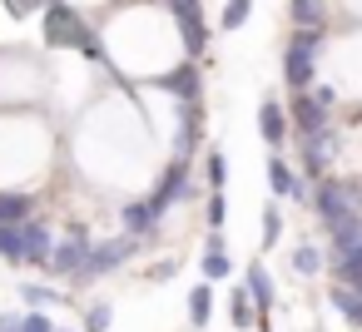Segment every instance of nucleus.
<instances>
[{
    "label": "nucleus",
    "instance_id": "5701e85b",
    "mask_svg": "<svg viewBox=\"0 0 362 332\" xmlns=\"http://www.w3.org/2000/svg\"><path fill=\"white\" fill-rule=\"evenodd\" d=\"M293 25H327V11H322V0H293Z\"/></svg>",
    "mask_w": 362,
    "mask_h": 332
},
{
    "label": "nucleus",
    "instance_id": "72a5a7b5",
    "mask_svg": "<svg viewBox=\"0 0 362 332\" xmlns=\"http://www.w3.org/2000/svg\"><path fill=\"white\" fill-rule=\"evenodd\" d=\"M149 278H154V283H164V278H174V258H169V263H154V268H149Z\"/></svg>",
    "mask_w": 362,
    "mask_h": 332
},
{
    "label": "nucleus",
    "instance_id": "f3484780",
    "mask_svg": "<svg viewBox=\"0 0 362 332\" xmlns=\"http://www.w3.org/2000/svg\"><path fill=\"white\" fill-rule=\"evenodd\" d=\"M327 297H332V307H337L352 327H362V292H352L347 283H332V292H327Z\"/></svg>",
    "mask_w": 362,
    "mask_h": 332
},
{
    "label": "nucleus",
    "instance_id": "cd10ccee",
    "mask_svg": "<svg viewBox=\"0 0 362 332\" xmlns=\"http://www.w3.org/2000/svg\"><path fill=\"white\" fill-rule=\"evenodd\" d=\"M21 292H25V302H30V307H45V302L55 307V302H60V292H50V287H40V283H25Z\"/></svg>",
    "mask_w": 362,
    "mask_h": 332
},
{
    "label": "nucleus",
    "instance_id": "473e14b6",
    "mask_svg": "<svg viewBox=\"0 0 362 332\" xmlns=\"http://www.w3.org/2000/svg\"><path fill=\"white\" fill-rule=\"evenodd\" d=\"M35 6H45V0H6V11H11V16H30Z\"/></svg>",
    "mask_w": 362,
    "mask_h": 332
},
{
    "label": "nucleus",
    "instance_id": "0eeeda50",
    "mask_svg": "<svg viewBox=\"0 0 362 332\" xmlns=\"http://www.w3.org/2000/svg\"><path fill=\"white\" fill-rule=\"evenodd\" d=\"M85 253H90V238L75 228V238H65V243H55V248H50L45 268H50L55 278H75V273H80V263H85Z\"/></svg>",
    "mask_w": 362,
    "mask_h": 332
},
{
    "label": "nucleus",
    "instance_id": "ddd939ff",
    "mask_svg": "<svg viewBox=\"0 0 362 332\" xmlns=\"http://www.w3.org/2000/svg\"><path fill=\"white\" fill-rule=\"evenodd\" d=\"M21 238H25V263H40L45 268V258H50V228L35 223V218H25L21 223Z\"/></svg>",
    "mask_w": 362,
    "mask_h": 332
},
{
    "label": "nucleus",
    "instance_id": "393cba45",
    "mask_svg": "<svg viewBox=\"0 0 362 332\" xmlns=\"http://www.w3.org/2000/svg\"><path fill=\"white\" fill-rule=\"evenodd\" d=\"M283 238V213H278V203H268L263 208V248H273Z\"/></svg>",
    "mask_w": 362,
    "mask_h": 332
},
{
    "label": "nucleus",
    "instance_id": "6ab92c4d",
    "mask_svg": "<svg viewBox=\"0 0 362 332\" xmlns=\"http://www.w3.org/2000/svg\"><path fill=\"white\" fill-rule=\"evenodd\" d=\"M0 258H6V263H25V238H21V223H0Z\"/></svg>",
    "mask_w": 362,
    "mask_h": 332
},
{
    "label": "nucleus",
    "instance_id": "c756f323",
    "mask_svg": "<svg viewBox=\"0 0 362 332\" xmlns=\"http://www.w3.org/2000/svg\"><path fill=\"white\" fill-rule=\"evenodd\" d=\"M223 213H228V198H223V189H214L209 194V228H223Z\"/></svg>",
    "mask_w": 362,
    "mask_h": 332
},
{
    "label": "nucleus",
    "instance_id": "4c0bfd02",
    "mask_svg": "<svg viewBox=\"0 0 362 332\" xmlns=\"http://www.w3.org/2000/svg\"><path fill=\"white\" fill-rule=\"evenodd\" d=\"M55 332H60V327H55Z\"/></svg>",
    "mask_w": 362,
    "mask_h": 332
},
{
    "label": "nucleus",
    "instance_id": "bb28decb",
    "mask_svg": "<svg viewBox=\"0 0 362 332\" xmlns=\"http://www.w3.org/2000/svg\"><path fill=\"white\" fill-rule=\"evenodd\" d=\"M248 11H253V0H228L223 6V30H238L248 20Z\"/></svg>",
    "mask_w": 362,
    "mask_h": 332
},
{
    "label": "nucleus",
    "instance_id": "9d476101",
    "mask_svg": "<svg viewBox=\"0 0 362 332\" xmlns=\"http://www.w3.org/2000/svg\"><path fill=\"white\" fill-rule=\"evenodd\" d=\"M199 85H204V80H199V65H194V60H189V65H174V70L159 80V90L174 95V100H199Z\"/></svg>",
    "mask_w": 362,
    "mask_h": 332
},
{
    "label": "nucleus",
    "instance_id": "f257e3e1",
    "mask_svg": "<svg viewBox=\"0 0 362 332\" xmlns=\"http://www.w3.org/2000/svg\"><path fill=\"white\" fill-rule=\"evenodd\" d=\"M317 55H322V25H298V30L288 35V50H283V80H288L293 95L313 85Z\"/></svg>",
    "mask_w": 362,
    "mask_h": 332
},
{
    "label": "nucleus",
    "instance_id": "1a4fd4ad",
    "mask_svg": "<svg viewBox=\"0 0 362 332\" xmlns=\"http://www.w3.org/2000/svg\"><path fill=\"white\" fill-rule=\"evenodd\" d=\"M293 124H298V134L327 129V105H322L317 95H303V90H298V100H293Z\"/></svg>",
    "mask_w": 362,
    "mask_h": 332
},
{
    "label": "nucleus",
    "instance_id": "c9c22d12",
    "mask_svg": "<svg viewBox=\"0 0 362 332\" xmlns=\"http://www.w3.org/2000/svg\"><path fill=\"white\" fill-rule=\"evenodd\" d=\"M0 332H21V317H0Z\"/></svg>",
    "mask_w": 362,
    "mask_h": 332
},
{
    "label": "nucleus",
    "instance_id": "39448f33",
    "mask_svg": "<svg viewBox=\"0 0 362 332\" xmlns=\"http://www.w3.org/2000/svg\"><path fill=\"white\" fill-rule=\"evenodd\" d=\"M179 198H189V159H184V154L169 159V169H164V179H159V189H154V198H149L154 218H164Z\"/></svg>",
    "mask_w": 362,
    "mask_h": 332
},
{
    "label": "nucleus",
    "instance_id": "e433bc0d",
    "mask_svg": "<svg viewBox=\"0 0 362 332\" xmlns=\"http://www.w3.org/2000/svg\"><path fill=\"white\" fill-rule=\"evenodd\" d=\"M154 6H179V0H154Z\"/></svg>",
    "mask_w": 362,
    "mask_h": 332
},
{
    "label": "nucleus",
    "instance_id": "c85d7f7f",
    "mask_svg": "<svg viewBox=\"0 0 362 332\" xmlns=\"http://www.w3.org/2000/svg\"><path fill=\"white\" fill-rule=\"evenodd\" d=\"M110 317H115V312H110V302H95V307L85 312V332H105V327H110Z\"/></svg>",
    "mask_w": 362,
    "mask_h": 332
},
{
    "label": "nucleus",
    "instance_id": "20e7f679",
    "mask_svg": "<svg viewBox=\"0 0 362 332\" xmlns=\"http://www.w3.org/2000/svg\"><path fill=\"white\" fill-rule=\"evenodd\" d=\"M50 16H45V45L50 50H75L80 35H85V20L75 6H65V0H45Z\"/></svg>",
    "mask_w": 362,
    "mask_h": 332
},
{
    "label": "nucleus",
    "instance_id": "4468645a",
    "mask_svg": "<svg viewBox=\"0 0 362 332\" xmlns=\"http://www.w3.org/2000/svg\"><path fill=\"white\" fill-rule=\"evenodd\" d=\"M327 233H332V253L357 248V243H362V208H352V213H342L337 223H327Z\"/></svg>",
    "mask_w": 362,
    "mask_h": 332
},
{
    "label": "nucleus",
    "instance_id": "f03ea898",
    "mask_svg": "<svg viewBox=\"0 0 362 332\" xmlns=\"http://www.w3.org/2000/svg\"><path fill=\"white\" fill-rule=\"evenodd\" d=\"M134 248H139V243H134V233H124V238H105V243H90V253H85V263H80L75 283H95V278L115 273Z\"/></svg>",
    "mask_w": 362,
    "mask_h": 332
},
{
    "label": "nucleus",
    "instance_id": "f704fd0d",
    "mask_svg": "<svg viewBox=\"0 0 362 332\" xmlns=\"http://www.w3.org/2000/svg\"><path fill=\"white\" fill-rule=\"evenodd\" d=\"M342 283H347V287H352V292H362V263H357V268H352V273H347V278H342Z\"/></svg>",
    "mask_w": 362,
    "mask_h": 332
},
{
    "label": "nucleus",
    "instance_id": "2f4dec72",
    "mask_svg": "<svg viewBox=\"0 0 362 332\" xmlns=\"http://www.w3.org/2000/svg\"><path fill=\"white\" fill-rule=\"evenodd\" d=\"M223 174H228L223 154H218V149H209V184H214V189H223Z\"/></svg>",
    "mask_w": 362,
    "mask_h": 332
},
{
    "label": "nucleus",
    "instance_id": "f8f14e48",
    "mask_svg": "<svg viewBox=\"0 0 362 332\" xmlns=\"http://www.w3.org/2000/svg\"><path fill=\"white\" fill-rule=\"evenodd\" d=\"M243 287H248V297H253V307H258V317L278 302V292H273V278H268V268L263 263H248V278H243Z\"/></svg>",
    "mask_w": 362,
    "mask_h": 332
},
{
    "label": "nucleus",
    "instance_id": "9b49d317",
    "mask_svg": "<svg viewBox=\"0 0 362 332\" xmlns=\"http://www.w3.org/2000/svg\"><path fill=\"white\" fill-rule=\"evenodd\" d=\"M258 134L268 139V149H283V139H288V114H283L278 100H263V109H258Z\"/></svg>",
    "mask_w": 362,
    "mask_h": 332
},
{
    "label": "nucleus",
    "instance_id": "dca6fc26",
    "mask_svg": "<svg viewBox=\"0 0 362 332\" xmlns=\"http://www.w3.org/2000/svg\"><path fill=\"white\" fill-rule=\"evenodd\" d=\"M209 317H214V287H209V278H204V283H194V292H189V322H194V327H209Z\"/></svg>",
    "mask_w": 362,
    "mask_h": 332
},
{
    "label": "nucleus",
    "instance_id": "4be33fe9",
    "mask_svg": "<svg viewBox=\"0 0 362 332\" xmlns=\"http://www.w3.org/2000/svg\"><path fill=\"white\" fill-rule=\"evenodd\" d=\"M228 273H233L228 248H204V278H209V283H223Z\"/></svg>",
    "mask_w": 362,
    "mask_h": 332
},
{
    "label": "nucleus",
    "instance_id": "6e6552de",
    "mask_svg": "<svg viewBox=\"0 0 362 332\" xmlns=\"http://www.w3.org/2000/svg\"><path fill=\"white\" fill-rule=\"evenodd\" d=\"M268 189H273V198H298V203H308V198H313V194H308V184H303V179L278 159V154L268 159Z\"/></svg>",
    "mask_w": 362,
    "mask_h": 332
},
{
    "label": "nucleus",
    "instance_id": "aec40b11",
    "mask_svg": "<svg viewBox=\"0 0 362 332\" xmlns=\"http://www.w3.org/2000/svg\"><path fill=\"white\" fill-rule=\"evenodd\" d=\"M154 223H159V218H154V208H149V198H144V203H124V228H129L134 238H139V233H149Z\"/></svg>",
    "mask_w": 362,
    "mask_h": 332
},
{
    "label": "nucleus",
    "instance_id": "2eb2a0df",
    "mask_svg": "<svg viewBox=\"0 0 362 332\" xmlns=\"http://www.w3.org/2000/svg\"><path fill=\"white\" fill-rule=\"evenodd\" d=\"M327 149H332V134H327V129L303 134V169H308V174H322V169H327Z\"/></svg>",
    "mask_w": 362,
    "mask_h": 332
},
{
    "label": "nucleus",
    "instance_id": "412c9836",
    "mask_svg": "<svg viewBox=\"0 0 362 332\" xmlns=\"http://www.w3.org/2000/svg\"><path fill=\"white\" fill-rule=\"evenodd\" d=\"M228 317H233V327H248L253 317H258V307H253V297H248V287L238 283L233 287V297H228Z\"/></svg>",
    "mask_w": 362,
    "mask_h": 332
},
{
    "label": "nucleus",
    "instance_id": "423d86ee",
    "mask_svg": "<svg viewBox=\"0 0 362 332\" xmlns=\"http://www.w3.org/2000/svg\"><path fill=\"white\" fill-rule=\"evenodd\" d=\"M169 16L179 20V35H184V50L199 60L209 50V30H204V11H199V0H179V6H169Z\"/></svg>",
    "mask_w": 362,
    "mask_h": 332
},
{
    "label": "nucleus",
    "instance_id": "7ed1b4c3",
    "mask_svg": "<svg viewBox=\"0 0 362 332\" xmlns=\"http://www.w3.org/2000/svg\"><path fill=\"white\" fill-rule=\"evenodd\" d=\"M313 208H317V218H322V223H337L342 213L362 208V189H357V184H337V179H322V184L313 189Z\"/></svg>",
    "mask_w": 362,
    "mask_h": 332
},
{
    "label": "nucleus",
    "instance_id": "b1692460",
    "mask_svg": "<svg viewBox=\"0 0 362 332\" xmlns=\"http://www.w3.org/2000/svg\"><path fill=\"white\" fill-rule=\"evenodd\" d=\"M75 50H80L85 60H95V65H110V55H105V40H100L90 25H85V35H80V45H75Z\"/></svg>",
    "mask_w": 362,
    "mask_h": 332
},
{
    "label": "nucleus",
    "instance_id": "7c9ffc66",
    "mask_svg": "<svg viewBox=\"0 0 362 332\" xmlns=\"http://www.w3.org/2000/svg\"><path fill=\"white\" fill-rule=\"evenodd\" d=\"M21 332H55V322H50V312H40V307H35V312H25V317H21Z\"/></svg>",
    "mask_w": 362,
    "mask_h": 332
},
{
    "label": "nucleus",
    "instance_id": "a211bd4d",
    "mask_svg": "<svg viewBox=\"0 0 362 332\" xmlns=\"http://www.w3.org/2000/svg\"><path fill=\"white\" fill-rule=\"evenodd\" d=\"M30 194H11V189H0V223H25L30 218Z\"/></svg>",
    "mask_w": 362,
    "mask_h": 332
},
{
    "label": "nucleus",
    "instance_id": "a878e982",
    "mask_svg": "<svg viewBox=\"0 0 362 332\" xmlns=\"http://www.w3.org/2000/svg\"><path fill=\"white\" fill-rule=\"evenodd\" d=\"M293 268H298V273H303V278H313V273H317V268H322V253H317V248H313V243H303V248H298V253H293Z\"/></svg>",
    "mask_w": 362,
    "mask_h": 332
}]
</instances>
